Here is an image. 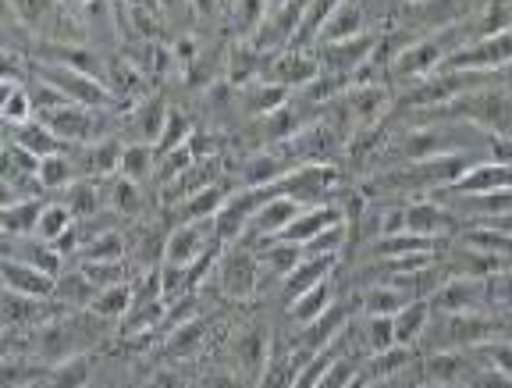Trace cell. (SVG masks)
Listing matches in <instances>:
<instances>
[{
  "mask_svg": "<svg viewBox=\"0 0 512 388\" xmlns=\"http://www.w3.org/2000/svg\"><path fill=\"white\" fill-rule=\"evenodd\" d=\"M36 178H40L43 193H64L68 186H75V182H79V164H75L72 154L43 157Z\"/></svg>",
  "mask_w": 512,
  "mask_h": 388,
  "instance_id": "8d00e7d4",
  "label": "cell"
},
{
  "mask_svg": "<svg viewBox=\"0 0 512 388\" xmlns=\"http://www.w3.org/2000/svg\"><path fill=\"white\" fill-rule=\"evenodd\" d=\"M146 388H185V385H182V378H178L175 371H157Z\"/></svg>",
  "mask_w": 512,
  "mask_h": 388,
  "instance_id": "680465c9",
  "label": "cell"
},
{
  "mask_svg": "<svg viewBox=\"0 0 512 388\" xmlns=\"http://www.w3.org/2000/svg\"><path fill=\"white\" fill-rule=\"evenodd\" d=\"M111 211L121 214V218H139L146 211V196H143V186L132 182V178H121L114 175L111 178Z\"/></svg>",
  "mask_w": 512,
  "mask_h": 388,
  "instance_id": "b9f144b4",
  "label": "cell"
},
{
  "mask_svg": "<svg viewBox=\"0 0 512 388\" xmlns=\"http://www.w3.org/2000/svg\"><path fill=\"white\" fill-rule=\"evenodd\" d=\"M488 0H416V4H399L395 25L406 33H445L456 25L470 22L473 15H480Z\"/></svg>",
  "mask_w": 512,
  "mask_h": 388,
  "instance_id": "6da1fadb",
  "label": "cell"
},
{
  "mask_svg": "<svg viewBox=\"0 0 512 388\" xmlns=\"http://www.w3.org/2000/svg\"><path fill=\"white\" fill-rule=\"evenodd\" d=\"M441 68H448V72H502V68H512V29L466 43L456 54H448Z\"/></svg>",
  "mask_w": 512,
  "mask_h": 388,
  "instance_id": "8992f818",
  "label": "cell"
},
{
  "mask_svg": "<svg viewBox=\"0 0 512 388\" xmlns=\"http://www.w3.org/2000/svg\"><path fill=\"white\" fill-rule=\"evenodd\" d=\"M342 100L352 118V129L363 132L384 122V111H388V104H392L395 97L384 82H374V86H349V93H345ZM356 132H352V136H356Z\"/></svg>",
  "mask_w": 512,
  "mask_h": 388,
  "instance_id": "5bb4252c",
  "label": "cell"
},
{
  "mask_svg": "<svg viewBox=\"0 0 512 388\" xmlns=\"http://www.w3.org/2000/svg\"><path fill=\"white\" fill-rule=\"evenodd\" d=\"M4 246H8V253H4L8 260H25V264L40 267V271H47V275H54V278L64 271V253L57 250L54 243L36 239V235H25V239H4Z\"/></svg>",
  "mask_w": 512,
  "mask_h": 388,
  "instance_id": "83f0119b",
  "label": "cell"
},
{
  "mask_svg": "<svg viewBox=\"0 0 512 388\" xmlns=\"http://www.w3.org/2000/svg\"><path fill=\"white\" fill-rule=\"evenodd\" d=\"M228 353H232V371H239L249 385H256L274 356V339L267 324H246L242 332H232Z\"/></svg>",
  "mask_w": 512,
  "mask_h": 388,
  "instance_id": "52a82bcc",
  "label": "cell"
},
{
  "mask_svg": "<svg viewBox=\"0 0 512 388\" xmlns=\"http://www.w3.org/2000/svg\"><path fill=\"white\" fill-rule=\"evenodd\" d=\"M153 171H157V146L153 143H125V150H121V168L118 175L121 178H132V182H139L143 186L146 178H153Z\"/></svg>",
  "mask_w": 512,
  "mask_h": 388,
  "instance_id": "74e56055",
  "label": "cell"
},
{
  "mask_svg": "<svg viewBox=\"0 0 512 388\" xmlns=\"http://www.w3.org/2000/svg\"><path fill=\"white\" fill-rule=\"evenodd\" d=\"M157 4H160V11H164V18L178 15V11H192L189 0H157Z\"/></svg>",
  "mask_w": 512,
  "mask_h": 388,
  "instance_id": "91938a15",
  "label": "cell"
},
{
  "mask_svg": "<svg viewBox=\"0 0 512 388\" xmlns=\"http://www.w3.org/2000/svg\"><path fill=\"white\" fill-rule=\"evenodd\" d=\"M488 157H491V161L509 164V168H512V136H491Z\"/></svg>",
  "mask_w": 512,
  "mask_h": 388,
  "instance_id": "9f6ffc18",
  "label": "cell"
},
{
  "mask_svg": "<svg viewBox=\"0 0 512 388\" xmlns=\"http://www.w3.org/2000/svg\"><path fill=\"white\" fill-rule=\"evenodd\" d=\"M512 189V168L509 164H498L491 157H480L463 178H459L452 189H441L445 196H480V193H502Z\"/></svg>",
  "mask_w": 512,
  "mask_h": 388,
  "instance_id": "e0dca14e",
  "label": "cell"
},
{
  "mask_svg": "<svg viewBox=\"0 0 512 388\" xmlns=\"http://www.w3.org/2000/svg\"><path fill=\"white\" fill-rule=\"evenodd\" d=\"M146 82H150V75L143 72V68H136L128 57L114 54L111 61H107V89L114 93V100H132V104H139L143 97H150V89H146Z\"/></svg>",
  "mask_w": 512,
  "mask_h": 388,
  "instance_id": "484cf974",
  "label": "cell"
},
{
  "mask_svg": "<svg viewBox=\"0 0 512 388\" xmlns=\"http://www.w3.org/2000/svg\"><path fill=\"white\" fill-rule=\"evenodd\" d=\"M61 307L57 300H36V296H22V292H4V324L8 328H29V332H36V328H43V324L57 321L61 317Z\"/></svg>",
  "mask_w": 512,
  "mask_h": 388,
  "instance_id": "2e32d148",
  "label": "cell"
},
{
  "mask_svg": "<svg viewBox=\"0 0 512 388\" xmlns=\"http://www.w3.org/2000/svg\"><path fill=\"white\" fill-rule=\"evenodd\" d=\"M335 303H338V289L328 278V282L313 285V289H306L303 296H296V300L288 303V321L296 324V328H306V324H313L320 314H328Z\"/></svg>",
  "mask_w": 512,
  "mask_h": 388,
  "instance_id": "f546056e",
  "label": "cell"
},
{
  "mask_svg": "<svg viewBox=\"0 0 512 388\" xmlns=\"http://www.w3.org/2000/svg\"><path fill=\"white\" fill-rule=\"evenodd\" d=\"M168 114H171V104L164 93H150L143 97L139 104H132L128 111V129H132V143H153L164 136V125H168Z\"/></svg>",
  "mask_w": 512,
  "mask_h": 388,
  "instance_id": "d6986e66",
  "label": "cell"
},
{
  "mask_svg": "<svg viewBox=\"0 0 512 388\" xmlns=\"http://www.w3.org/2000/svg\"><path fill=\"white\" fill-rule=\"evenodd\" d=\"M466 388H512V378L502 371H495V367L480 364L477 371H473V378L466 381Z\"/></svg>",
  "mask_w": 512,
  "mask_h": 388,
  "instance_id": "11a10c76",
  "label": "cell"
},
{
  "mask_svg": "<svg viewBox=\"0 0 512 388\" xmlns=\"http://www.w3.org/2000/svg\"><path fill=\"white\" fill-rule=\"evenodd\" d=\"M79 257L82 260H96V264H118V260L128 257L125 235L114 232V228H100V232H93L89 239H82Z\"/></svg>",
  "mask_w": 512,
  "mask_h": 388,
  "instance_id": "d590c367",
  "label": "cell"
},
{
  "mask_svg": "<svg viewBox=\"0 0 512 388\" xmlns=\"http://www.w3.org/2000/svg\"><path fill=\"white\" fill-rule=\"evenodd\" d=\"M61 8V0H8L11 18L18 25H25V29H43L47 22H54V15Z\"/></svg>",
  "mask_w": 512,
  "mask_h": 388,
  "instance_id": "f6af8a7d",
  "label": "cell"
},
{
  "mask_svg": "<svg viewBox=\"0 0 512 388\" xmlns=\"http://www.w3.org/2000/svg\"><path fill=\"white\" fill-rule=\"evenodd\" d=\"M431 300H409L406 307L395 314V346H420L427 324H431Z\"/></svg>",
  "mask_w": 512,
  "mask_h": 388,
  "instance_id": "d6a6232c",
  "label": "cell"
},
{
  "mask_svg": "<svg viewBox=\"0 0 512 388\" xmlns=\"http://www.w3.org/2000/svg\"><path fill=\"white\" fill-rule=\"evenodd\" d=\"M320 72H324V68H320V61H317V54H313V50L285 47V50H278V54L267 57V68H264V75H260V79L278 82V86L299 93V89L310 86Z\"/></svg>",
  "mask_w": 512,
  "mask_h": 388,
  "instance_id": "30bf717a",
  "label": "cell"
},
{
  "mask_svg": "<svg viewBox=\"0 0 512 388\" xmlns=\"http://www.w3.org/2000/svg\"><path fill=\"white\" fill-rule=\"evenodd\" d=\"M132 307H136V285L121 282V285H111V289L96 292V300L89 310H93L96 317H104V321H121Z\"/></svg>",
  "mask_w": 512,
  "mask_h": 388,
  "instance_id": "f35d334b",
  "label": "cell"
},
{
  "mask_svg": "<svg viewBox=\"0 0 512 388\" xmlns=\"http://www.w3.org/2000/svg\"><path fill=\"white\" fill-rule=\"evenodd\" d=\"M75 214L68 211V203H61V200H54V203H47L43 207V218H40V225H36V239H43V243H61L64 235L72 232L75 228Z\"/></svg>",
  "mask_w": 512,
  "mask_h": 388,
  "instance_id": "ee69618b",
  "label": "cell"
},
{
  "mask_svg": "<svg viewBox=\"0 0 512 388\" xmlns=\"http://www.w3.org/2000/svg\"><path fill=\"white\" fill-rule=\"evenodd\" d=\"M96 285L86 278V271L82 267H72V271H61L57 275V289H54V300L61 303V307L68 310H89L96 300Z\"/></svg>",
  "mask_w": 512,
  "mask_h": 388,
  "instance_id": "836d02e7",
  "label": "cell"
},
{
  "mask_svg": "<svg viewBox=\"0 0 512 388\" xmlns=\"http://www.w3.org/2000/svg\"><path fill=\"white\" fill-rule=\"evenodd\" d=\"M292 171L288 157L274 146H264V150H256L249 154L246 161L239 164V189H267V186H278L281 178Z\"/></svg>",
  "mask_w": 512,
  "mask_h": 388,
  "instance_id": "ac0fdd59",
  "label": "cell"
},
{
  "mask_svg": "<svg viewBox=\"0 0 512 388\" xmlns=\"http://www.w3.org/2000/svg\"><path fill=\"white\" fill-rule=\"evenodd\" d=\"M338 267H342V257H303L296 271L281 282V303L288 307V303L296 300V296H303L306 289H313V285H320V282H328Z\"/></svg>",
  "mask_w": 512,
  "mask_h": 388,
  "instance_id": "7402d4cb",
  "label": "cell"
},
{
  "mask_svg": "<svg viewBox=\"0 0 512 388\" xmlns=\"http://www.w3.org/2000/svg\"><path fill=\"white\" fill-rule=\"evenodd\" d=\"M335 221H345L342 211L335 203H317V207H303L296 218L288 221L285 232L278 235V243H292V246H306L310 239H317L324 228H331Z\"/></svg>",
  "mask_w": 512,
  "mask_h": 388,
  "instance_id": "ffe728a7",
  "label": "cell"
},
{
  "mask_svg": "<svg viewBox=\"0 0 512 388\" xmlns=\"http://www.w3.org/2000/svg\"><path fill=\"white\" fill-rule=\"evenodd\" d=\"M267 4H271V11H278V8H285V4H292V0H267ZM271 11H267V15H271Z\"/></svg>",
  "mask_w": 512,
  "mask_h": 388,
  "instance_id": "be15d7a7",
  "label": "cell"
},
{
  "mask_svg": "<svg viewBox=\"0 0 512 388\" xmlns=\"http://www.w3.org/2000/svg\"><path fill=\"white\" fill-rule=\"evenodd\" d=\"M61 203H68V211H72L79 221H86L104 207V193H100V186H96V178H79L75 186H68L61 193Z\"/></svg>",
  "mask_w": 512,
  "mask_h": 388,
  "instance_id": "ab89813d",
  "label": "cell"
},
{
  "mask_svg": "<svg viewBox=\"0 0 512 388\" xmlns=\"http://www.w3.org/2000/svg\"><path fill=\"white\" fill-rule=\"evenodd\" d=\"M214 324H217V317H203V314L192 317V321H185L182 328L171 332L164 353H168L171 360H192V356H200L203 349L210 346V339H217Z\"/></svg>",
  "mask_w": 512,
  "mask_h": 388,
  "instance_id": "603a6c76",
  "label": "cell"
},
{
  "mask_svg": "<svg viewBox=\"0 0 512 388\" xmlns=\"http://www.w3.org/2000/svg\"><path fill=\"white\" fill-rule=\"evenodd\" d=\"M0 114L8 125H25L36 118V104L25 82H4V97H0Z\"/></svg>",
  "mask_w": 512,
  "mask_h": 388,
  "instance_id": "60d3db41",
  "label": "cell"
},
{
  "mask_svg": "<svg viewBox=\"0 0 512 388\" xmlns=\"http://www.w3.org/2000/svg\"><path fill=\"white\" fill-rule=\"evenodd\" d=\"M488 296H491V307L512 314V267L509 271H502V275L488 278Z\"/></svg>",
  "mask_w": 512,
  "mask_h": 388,
  "instance_id": "f5cc1de1",
  "label": "cell"
},
{
  "mask_svg": "<svg viewBox=\"0 0 512 388\" xmlns=\"http://www.w3.org/2000/svg\"><path fill=\"white\" fill-rule=\"evenodd\" d=\"M196 388H253V385H249L239 371H232V367H217V371L203 374V378L196 381Z\"/></svg>",
  "mask_w": 512,
  "mask_h": 388,
  "instance_id": "db71d44e",
  "label": "cell"
},
{
  "mask_svg": "<svg viewBox=\"0 0 512 388\" xmlns=\"http://www.w3.org/2000/svg\"><path fill=\"white\" fill-rule=\"evenodd\" d=\"M121 150H125V143L118 136H107V139H96V143L79 146L72 157L86 178H114L121 168Z\"/></svg>",
  "mask_w": 512,
  "mask_h": 388,
  "instance_id": "44dd1931",
  "label": "cell"
},
{
  "mask_svg": "<svg viewBox=\"0 0 512 388\" xmlns=\"http://www.w3.org/2000/svg\"><path fill=\"white\" fill-rule=\"evenodd\" d=\"M434 314H477V310H495L488 296V278H448L431 296Z\"/></svg>",
  "mask_w": 512,
  "mask_h": 388,
  "instance_id": "8fae6325",
  "label": "cell"
},
{
  "mask_svg": "<svg viewBox=\"0 0 512 388\" xmlns=\"http://www.w3.org/2000/svg\"><path fill=\"white\" fill-rule=\"evenodd\" d=\"M232 189L224 186V182H214V186L200 189V193H192L189 200H182L178 207V218L182 221H214L221 214V207L228 203Z\"/></svg>",
  "mask_w": 512,
  "mask_h": 388,
  "instance_id": "e575fe53",
  "label": "cell"
},
{
  "mask_svg": "<svg viewBox=\"0 0 512 388\" xmlns=\"http://www.w3.org/2000/svg\"><path fill=\"white\" fill-rule=\"evenodd\" d=\"M288 100H292V89L278 86V82H267V79L249 82V86H242L239 93H235V104H239L249 118H267L271 111L285 107Z\"/></svg>",
  "mask_w": 512,
  "mask_h": 388,
  "instance_id": "4316f807",
  "label": "cell"
},
{
  "mask_svg": "<svg viewBox=\"0 0 512 388\" xmlns=\"http://www.w3.org/2000/svg\"><path fill=\"white\" fill-rule=\"evenodd\" d=\"M192 132H196V125H192V118L182 111V107H171L168 114V125H164V136L157 139V157L171 154V150H178V146H185L192 139Z\"/></svg>",
  "mask_w": 512,
  "mask_h": 388,
  "instance_id": "c3c4849f",
  "label": "cell"
},
{
  "mask_svg": "<svg viewBox=\"0 0 512 388\" xmlns=\"http://www.w3.org/2000/svg\"><path fill=\"white\" fill-rule=\"evenodd\" d=\"M79 267L86 271V278L96 285V289H111V285L128 282L125 260H118V264H96V260H79Z\"/></svg>",
  "mask_w": 512,
  "mask_h": 388,
  "instance_id": "f907efd6",
  "label": "cell"
},
{
  "mask_svg": "<svg viewBox=\"0 0 512 388\" xmlns=\"http://www.w3.org/2000/svg\"><path fill=\"white\" fill-rule=\"evenodd\" d=\"M356 328H360L363 349L370 353H384L395 346V317H367L356 314Z\"/></svg>",
  "mask_w": 512,
  "mask_h": 388,
  "instance_id": "7bdbcfd3",
  "label": "cell"
},
{
  "mask_svg": "<svg viewBox=\"0 0 512 388\" xmlns=\"http://www.w3.org/2000/svg\"><path fill=\"white\" fill-rule=\"evenodd\" d=\"M43 207H47L43 196L4 203V207H0V232H4V239H25V235H36V225H40V218H43Z\"/></svg>",
  "mask_w": 512,
  "mask_h": 388,
  "instance_id": "f1b7e54d",
  "label": "cell"
},
{
  "mask_svg": "<svg viewBox=\"0 0 512 388\" xmlns=\"http://www.w3.org/2000/svg\"><path fill=\"white\" fill-rule=\"evenodd\" d=\"M356 388H395V378L392 381H363L360 378V385H356Z\"/></svg>",
  "mask_w": 512,
  "mask_h": 388,
  "instance_id": "6125c7cd",
  "label": "cell"
},
{
  "mask_svg": "<svg viewBox=\"0 0 512 388\" xmlns=\"http://www.w3.org/2000/svg\"><path fill=\"white\" fill-rule=\"evenodd\" d=\"M342 186V168L335 164H299L278 182V193L296 200L299 207H317V203H335Z\"/></svg>",
  "mask_w": 512,
  "mask_h": 388,
  "instance_id": "277c9868",
  "label": "cell"
},
{
  "mask_svg": "<svg viewBox=\"0 0 512 388\" xmlns=\"http://www.w3.org/2000/svg\"><path fill=\"white\" fill-rule=\"evenodd\" d=\"M217 243L214 221H182L168 232V246H164V264L192 267L210 246Z\"/></svg>",
  "mask_w": 512,
  "mask_h": 388,
  "instance_id": "4fadbf2b",
  "label": "cell"
},
{
  "mask_svg": "<svg viewBox=\"0 0 512 388\" xmlns=\"http://www.w3.org/2000/svg\"><path fill=\"white\" fill-rule=\"evenodd\" d=\"M416 349L413 346H392L384 353H370L363 360V381H392L399 374H406L416 364Z\"/></svg>",
  "mask_w": 512,
  "mask_h": 388,
  "instance_id": "1f68e13d",
  "label": "cell"
},
{
  "mask_svg": "<svg viewBox=\"0 0 512 388\" xmlns=\"http://www.w3.org/2000/svg\"><path fill=\"white\" fill-rule=\"evenodd\" d=\"M89 374H93V356L79 353L72 360H61V364L50 367L47 388H86Z\"/></svg>",
  "mask_w": 512,
  "mask_h": 388,
  "instance_id": "bcb514c9",
  "label": "cell"
},
{
  "mask_svg": "<svg viewBox=\"0 0 512 388\" xmlns=\"http://www.w3.org/2000/svg\"><path fill=\"white\" fill-rule=\"evenodd\" d=\"M409 300H416L413 292H406L395 282H374L360 289V314L367 317H395Z\"/></svg>",
  "mask_w": 512,
  "mask_h": 388,
  "instance_id": "4dcf8cb0",
  "label": "cell"
},
{
  "mask_svg": "<svg viewBox=\"0 0 512 388\" xmlns=\"http://www.w3.org/2000/svg\"><path fill=\"white\" fill-rule=\"evenodd\" d=\"M484 225H491V228H498V232H509V235H512V214H502V218H491V221H484Z\"/></svg>",
  "mask_w": 512,
  "mask_h": 388,
  "instance_id": "94428289",
  "label": "cell"
},
{
  "mask_svg": "<svg viewBox=\"0 0 512 388\" xmlns=\"http://www.w3.org/2000/svg\"><path fill=\"white\" fill-rule=\"evenodd\" d=\"M4 289L22 292V296H36V300H54L57 278L40 271V267L25 264V260L4 257Z\"/></svg>",
  "mask_w": 512,
  "mask_h": 388,
  "instance_id": "cb8c5ba5",
  "label": "cell"
},
{
  "mask_svg": "<svg viewBox=\"0 0 512 388\" xmlns=\"http://www.w3.org/2000/svg\"><path fill=\"white\" fill-rule=\"evenodd\" d=\"M406 232L427 235V239H441L452 243L463 232V218H459L445 200L427 196V200H409L406 203Z\"/></svg>",
  "mask_w": 512,
  "mask_h": 388,
  "instance_id": "ba28073f",
  "label": "cell"
},
{
  "mask_svg": "<svg viewBox=\"0 0 512 388\" xmlns=\"http://www.w3.org/2000/svg\"><path fill=\"white\" fill-rule=\"evenodd\" d=\"M377 40H381V33H363V36H352V40H338V43H317L313 54H317L324 72L352 75L374 57Z\"/></svg>",
  "mask_w": 512,
  "mask_h": 388,
  "instance_id": "7c38bea8",
  "label": "cell"
},
{
  "mask_svg": "<svg viewBox=\"0 0 512 388\" xmlns=\"http://www.w3.org/2000/svg\"><path fill=\"white\" fill-rule=\"evenodd\" d=\"M29 75L32 79H43L64 93V100H72V104L82 107H96V111H104V107H114V93L107 89V82L93 79L86 72H75V68H64V65H50V61H29Z\"/></svg>",
  "mask_w": 512,
  "mask_h": 388,
  "instance_id": "3957f363",
  "label": "cell"
},
{
  "mask_svg": "<svg viewBox=\"0 0 512 388\" xmlns=\"http://www.w3.org/2000/svg\"><path fill=\"white\" fill-rule=\"evenodd\" d=\"M349 239H352V228L345 225V221H335V225L324 228L317 239H310V243L303 246V253L306 257H342Z\"/></svg>",
  "mask_w": 512,
  "mask_h": 388,
  "instance_id": "7dc6e473",
  "label": "cell"
},
{
  "mask_svg": "<svg viewBox=\"0 0 512 388\" xmlns=\"http://www.w3.org/2000/svg\"><path fill=\"white\" fill-rule=\"evenodd\" d=\"M473 353H477L488 367H495V371H502V374H509V378H512V339L484 342V346L473 349Z\"/></svg>",
  "mask_w": 512,
  "mask_h": 388,
  "instance_id": "816d5d0a",
  "label": "cell"
},
{
  "mask_svg": "<svg viewBox=\"0 0 512 388\" xmlns=\"http://www.w3.org/2000/svg\"><path fill=\"white\" fill-rule=\"evenodd\" d=\"M267 11H271V4H267V0H232L235 33H239L242 40H249V36L260 29V22L267 18Z\"/></svg>",
  "mask_w": 512,
  "mask_h": 388,
  "instance_id": "681fc988",
  "label": "cell"
},
{
  "mask_svg": "<svg viewBox=\"0 0 512 388\" xmlns=\"http://www.w3.org/2000/svg\"><path fill=\"white\" fill-rule=\"evenodd\" d=\"M210 282H217L224 300L246 303L253 296H260V282H264V267H260V257H256L253 246L246 243H232L224 246L221 260H217V271Z\"/></svg>",
  "mask_w": 512,
  "mask_h": 388,
  "instance_id": "7a4b0ae2",
  "label": "cell"
},
{
  "mask_svg": "<svg viewBox=\"0 0 512 388\" xmlns=\"http://www.w3.org/2000/svg\"><path fill=\"white\" fill-rule=\"evenodd\" d=\"M111 111V107H104ZM104 111H96V107H82V104H64V107H54V111H43L36 118L50 125L64 143L79 150L86 143H96V139H107L104 132Z\"/></svg>",
  "mask_w": 512,
  "mask_h": 388,
  "instance_id": "5b68a950",
  "label": "cell"
},
{
  "mask_svg": "<svg viewBox=\"0 0 512 388\" xmlns=\"http://www.w3.org/2000/svg\"><path fill=\"white\" fill-rule=\"evenodd\" d=\"M192 4V18H203V22H214L224 11V0H189Z\"/></svg>",
  "mask_w": 512,
  "mask_h": 388,
  "instance_id": "6f0895ef",
  "label": "cell"
},
{
  "mask_svg": "<svg viewBox=\"0 0 512 388\" xmlns=\"http://www.w3.org/2000/svg\"><path fill=\"white\" fill-rule=\"evenodd\" d=\"M303 211L296 200H288V196H271V200L256 211V218L249 221V228H246V235H242V243L246 246H264V243H274L281 232H285V225L296 214Z\"/></svg>",
  "mask_w": 512,
  "mask_h": 388,
  "instance_id": "9a60e30c",
  "label": "cell"
},
{
  "mask_svg": "<svg viewBox=\"0 0 512 388\" xmlns=\"http://www.w3.org/2000/svg\"><path fill=\"white\" fill-rule=\"evenodd\" d=\"M8 139H15L18 146H25V150L36 154L40 161L43 157H54V154H75L72 146L64 143L43 118H32V122H25V125H8Z\"/></svg>",
  "mask_w": 512,
  "mask_h": 388,
  "instance_id": "d4e9b609",
  "label": "cell"
},
{
  "mask_svg": "<svg viewBox=\"0 0 512 388\" xmlns=\"http://www.w3.org/2000/svg\"><path fill=\"white\" fill-rule=\"evenodd\" d=\"M484 364L473 349H438V353L420 356V378L427 385H456L466 388V381L473 378V371Z\"/></svg>",
  "mask_w": 512,
  "mask_h": 388,
  "instance_id": "9c48e42d",
  "label": "cell"
}]
</instances>
